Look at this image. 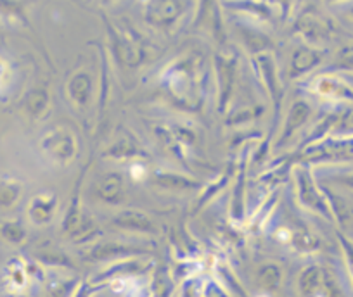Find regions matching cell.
<instances>
[{
	"label": "cell",
	"mask_w": 353,
	"mask_h": 297,
	"mask_svg": "<svg viewBox=\"0 0 353 297\" xmlns=\"http://www.w3.org/2000/svg\"><path fill=\"white\" fill-rule=\"evenodd\" d=\"M341 244H343V251H345V256H346V261H348L350 273H352V278H353V242H350L348 239L341 237Z\"/></svg>",
	"instance_id": "6da1fadb"
},
{
	"label": "cell",
	"mask_w": 353,
	"mask_h": 297,
	"mask_svg": "<svg viewBox=\"0 0 353 297\" xmlns=\"http://www.w3.org/2000/svg\"><path fill=\"white\" fill-rule=\"evenodd\" d=\"M144 168L141 166H132V177L135 178V180H141V178H144Z\"/></svg>",
	"instance_id": "7a4b0ae2"
},
{
	"label": "cell",
	"mask_w": 353,
	"mask_h": 297,
	"mask_svg": "<svg viewBox=\"0 0 353 297\" xmlns=\"http://www.w3.org/2000/svg\"><path fill=\"white\" fill-rule=\"evenodd\" d=\"M260 297H269V296H260Z\"/></svg>",
	"instance_id": "3957f363"
}]
</instances>
